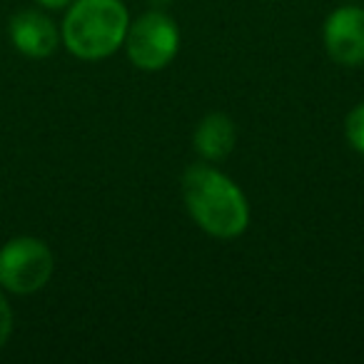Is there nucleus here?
<instances>
[{"mask_svg": "<svg viewBox=\"0 0 364 364\" xmlns=\"http://www.w3.org/2000/svg\"><path fill=\"white\" fill-rule=\"evenodd\" d=\"M122 46L127 48V58L137 70L157 73L175 60L180 50V31L167 13L147 11L130 23Z\"/></svg>", "mask_w": 364, "mask_h": 364, "instance_id": "nucleus-3", "label": "nucleus"}, {"mask_svg": "<svg viewBox=\"0 0 364 364\" xmlns=\"http://www.w3.org/2000/svg\"><path fill=\"white\" fill-rule=\"evenodd\" d=\"M127 28L122 0H75L63 21V43L80 60H102L122 48Z\"/></svg>", "mask_w": 364, "mask_h": 364, "instance_id": "nucleus-2", "label": "nucleus"}, {"mask_svg": "<svg viewBox=\"0 0 364 364\" xmlns=\"http://www.w3.org/2000/svg\"><path fill=\"white\" fill-rule=\"evenodd\" d=\"M41 6H46V8H50V11H60V8H65V6H70L73 0H38Z\"/></svg>", "mask_w": 364, "mask_h": 364, "instance_id": "nucleus-10", "label": "nucleus"}, {"mask_svg": "<svg viewBox=\"0 0 364 364\" xmlns=\"http://www.w3.org/2000/svg\"><path fill=\"white\" fill-rule=\"evenodd\" d=\"M193 142L205 162H220L237 145V127L225 112H210L198 122Z\"/></svg>", "mask_w": 364, "mask_h": 364, "instance_id": "nucleus-7", "label": "nucleus"}, {"mask_svg": "<svg viewBox=\"0 0 364 364\" xmlns=\"http://www.w3.org/2000/svg\"><path fill=\"white\" fill-rule=\"evenodd\" d=\"M344 135H347V142L352 145V150L364 155V102H359V105H354L349 110L347 120H344Z\"/></svg>", "mask_w": 364, "mask_h": 364, "instance_id": "nucleus-8", "label": "nucleus"}, {"mask_svg": "<svg viewBox=\"0 0 364 364\" xmlns=\"http://www.w3.org/2000/svg\"><path fill=\"white\" fill-rule=\"evenodd\" d=\"M152 3H157V6H162V3H170V0H152Z\"/></svg>", "mask_w": 364, "mask_h": 364, "instance_id": "nucleus-11", "label": "nucleus"}, {"mask_svg": "<svg viewBox=\"0 0 364 364\" xmlns=\"http://www.w3.org/2000/svg\"><path fill=\"white\" fill-rule=\"evenodd\" d=\"M324 50L337 65L357 68L364 63V8L339 6L324 21Z\"/></svg>", "mask_w": 364, "mask_h": 364, "instance_id": "nucleus-5", "label": "nucleus"}, {"mask_svg": "<svg viewBox=\"0 0 364 364\" xmlns=\"http://www.w3.org/2000/svg\"><path fill=\"white\" fill-rule=\"evenodd\" d=\"M53 252L43 240L16 237L0 250V284L16 294L38 292L53 274Z\"/></svg>", "mask_w": 364, "mask_h": 364, "instance_id": "nucleus-4", "label": "nucleus"}, {"mask_svg": "<svg viewBox=\"0 0 364 364\" xmlns=\"http://www.w3.org/2000/svg\"><path fill=\"white\" fill-rule=\"evenodd\" d=\"M182 203L203 232L218 240H235L250 225V205L242 190L225 172L208 162L182 172Z\"/></svg>", "mask_w": 364, "mask_h": 364, "instance_id": "nucleus-1", "label": "nucleus"}, {"mask_svg": "<svg viewBox=\"0 0 364 364\" xmlns=\"http://www.w3.org/2000/svg\"><path fill=\"white\" fill-rule=\"evenodd\" d=\"M11 41L23 55L48 58L58 48V31L43 13L23 11L11 18Z\"/></svg>", "mask_w": 364, "mask_h": 364, "instance_id": "nucleus-6", "label": "nucleus"}, {"mask_svg": "<svg viewBox=\"0 0 364 364\" xmlns=\"http://www.w3.org/2000/svg\"><path fill=\"white\" fill-rule=\"evenodd\" d=\"M11 329H13L11 304H8V299L3 297V292H0V347L8 342V337H11Z\"/></svg>", "mask_w": 364, "mask_h": 364, "instance_id": "nucleus-9", "label": "nucleus"}]
</instances>
